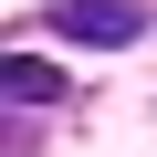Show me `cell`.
I'll return each instance as SVG.
<instances>
[{
    "mask_svg": "<svg viewBox=\"0 0 157 157\" xmlns=\"http://www.w3.org/2000/svg\"><path fill=\"white\" fill-rule=\"evenodd\" d=\"M52 21H63V42H94V52H126V42L147 32V0H52Z\"/></svg>",
    "mask_w": 157,
    "mask_h": 157,
    "instance_id": "obj_1",
    "label": "cell"
},
{
    "mask_svg": "<svg viewBox=\"0 0 157 157\" xmlns=\"http://www.w3.org/2000/svg\"><path fill=\"white\" fill-rule=\"evenodd\" d=\"M0 84H11V105H21V115H42V105H63V63L11 52V73H0Z\"/></svg>",
    "mask_w": 157,
    "mask_h": 157,
    "instance_id": "obj_2",
    "label": "cell"
}]
</instances>
